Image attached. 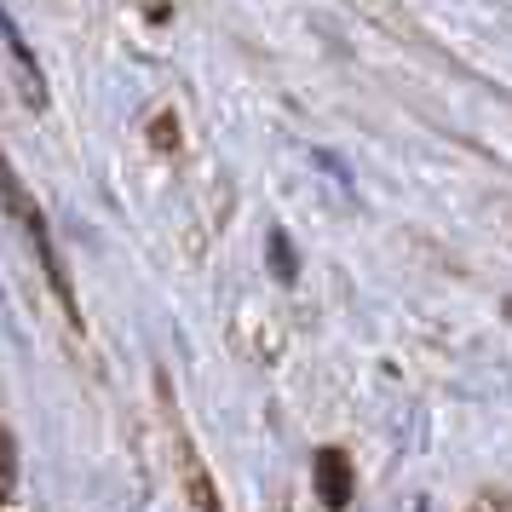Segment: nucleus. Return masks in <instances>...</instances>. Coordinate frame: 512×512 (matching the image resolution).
<instances>
[{
    "label": "nucleus",
    "mask_w": 512,
    "mask_h": 512,
    "mask_svg": "<svg viewBox=\"0 0 512 512\" xmlns=\"http://www.w3.org/2000/svg\"><path fill=\"white\" fill-rule=\"evenodd\" d=\"M317 489H323L328 507H346V501H351V466H346V455H334V449L317 455Z\"/></svg>",
    "instance_id": "nucleus-1"
},
{
    "label": "nucleus",
    "mask_w": 512,
    "mask_h": 512,
    "mask_svg": "<svg viewBox=\"0 0 512 512\" xmlns=\"http://www.w3.org/2000/svg\"><path fill=\"white\" fill-rule=\"evenodd\" d=\"M190 489H196V512H219V501H213V484H208V472H190Z\"/></svg>",
    "instance_id": "nucleus-2"
},
{
    "label": "nucleus",
    "mask_w": 512,
    "mask_h": 512,
    "mask_svg": "<svg viewBox=\"0 0 512 512\" xmlns=\"http://www.w3.org/2000/svg\"><path fill=\"white\" fill-rule=\"evenodd\" d=\"M271 259H277V277H294V248L282 236H271Z\"/></svg>",
    "instance_id": "nucleus-3"
}]
</instances>
